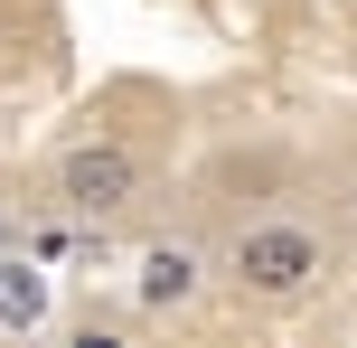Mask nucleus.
<instances>
[{
    "label": "nucleus",
    "instance_id": "nucleus-1",
    "mask_svg": "<svg viewBox=\"0 0 357 348\" xmlns=\"http://www.w3.org/2000/svg\"><path fill=\"white\" fill-rule=\"evenodd\" d=\"M235 282L264 301H291L320 282V236L310 226H254V236H235Z\"/></svg>",
    "mask_w": 357,
    "mask_h": 348
},
{
    "label": "nucleus",
    "instance_id": "nucleus-2",
    "mask_svg": "<svg viewBox=\"0 0 357 348\" xmlns=\"http://www.w3.org/2000/svg\"><path fill=\"white\" fill-rule=\"evenodd\" d=\"M132 188H142V160H132L123 142H85V151H66V169H56V198H66L75 217H113Z\"/></svg>",
    "mask_w": 357,
    "mask_h": 348
},
{
    "label": "nucleus",
    "instance_id": "nucleus-3",
    "mask_svg": "<svg viewBox=\"0 0 357 348\" xmlns=\"http://www.w3.org/2000/svg\"><path fill=\"white\" fill-rule=\"evenodd\" d=\"M188 292H197V264L160 245V255L142 264V301H151V311H169V301H188Z\"/></svg>",
    "mask_w": 357,
    "mask_h": 348
},
{
    "label": "nucleus",
    "instance_id": "nucleus-4",
    "mask_svg": "<svg viewBox=\"0 0 357 348\" xmlns=\"http://www.w3.org/2000/svg\"><path fill=\"white\" fill-rule=\"evenodd\" d=\"M38 311H47V282H38L29 264H0V320H10V330H29Z\"/></svg>",
    "mask_w": 357,
    "mask_h": 348
},
{
    "label": "nucleus",
    "instance_id": "nucleus-5",
    "mask_svg": "<svg viewBox=\"0 0 357 348\" xmlns=\"http://www.w3.org/2000/svg\"><path fill=\"white\" fill-rule=\"evenodd\" d=\"M66 348H132V339H123V330H75Z\"/></svg>",
    "mask_w": 357,
    "mask_h": 348
}]
</instances>
